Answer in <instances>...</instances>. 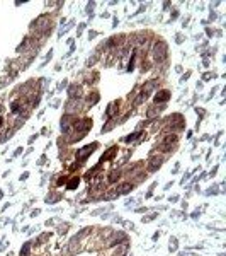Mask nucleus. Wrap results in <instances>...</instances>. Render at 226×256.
I'll return each mask as SVG.
<instances>
[{
    "label": "nucleus",
    "instance_id": "f257e3e1",
    "mask_svg": "<svg viewBox=\"0 0 226 256\" xmlns=\"http://www.w3.org/2000/svg\"><path fill=\"white\" fill-rule=\"evenodd\" d=\"M168 99H170V92L168 90H160L155 96V103H163V101H168Z\"/></svg>",
    "mask_w": 226,
    "mask_h": 256
},
{
    "label": "nucleus",
    "instance_id": "f03ea898",
    "mask_svg": "<svg viewBox=\"0 0 226 256\" xmlns=\"http://www.w3.org/2000/svg\"><path fill=\"white\" fill-rule=\"evenodd\" d=\"M158 46H160V50H158L157 46H155V58H157V60H163L165 55H167V53H165V50H167V48H165V44H163V43H160Z\"/></svg>",
    "mask_w": 226,
    "mask_h": 256
},
{
    "label": "nucleus",
    "instance_id": "7ed1b4c3",
    "mask_svg": "<svg viewBox=\"0 0 226 256\" xmlns=\"http://www.w3.org/2000/svg\"><path fill=\"white\" fill-rule=\"evenodd\" d=\"M95 147H97V144H92V145H87L85 149H82V150L78 152V155H80V157L83 159V157H87L89 154H92V152H94V150H95Z\"/></svg>",
    "mask_w": 226,
    "mask_h": 256
},
{
    "label": "nucleus",
    "instance_id": "20e7f679",
    "mask_svg": "<svg viewBox=\"0 0 226 256\" xmlns=\"http://www.w3.org/2000/svg\"><path fill=\"white\" fill-rule=\"evenodd\" d=\"M116 152H117V147H112L110 150H107V152L104 154V155H102V159H100V160H109V159H112Z\"/></svg>",
    "mask_w": 226,
    "mask_h": 256
},
{
    "label": "nucleus",
    "instance_id": "39448f33",
    "mask_svg": "<svg viewBox=\"0 0 226 256\" xmlns=\"http://www.w3.org/2000/svg\"><path fill=\"white\" fill-rule=\"evenodd\" d=\"M77 186H78V178H71V179L68 181V185H66L68 190H75Z\"/></svg>",
    "mask_w": 226,
    "mask_h": 256
},
{
    "label": "nucleus",
    "instance_id": "423d86ee",
    "mask_svg": "<svg viewBox=\"0 0 226 256\" xmlns=\"http://www.w3.org/2000/svg\"><path fill=\"white\" fill-rule=\"evenodd\" d=\"M136 137H139V132H138V133H133V135H129V137H126L124 140H126V142H131V140H134Z\"/></svg>",
    "mask_w": 226,
    "mask_h": 256
},
{
    "label": "nucleus",
    "instance_id": "0eeeda50",
    "mask_svg": "<svg viewBox=\"0 0 226 256\" xmlns=\"http://www.w3.org/2000/svg\"><path fill=\"white\" fill-rule=\"evenodd\" d=\"M119 176H121V174H119V173H112V176H110V178H109V181H110V183H114V181H116V179H119Z\"/></svg>",
    "mask_w": 226,
    "mask_h": 256
},
{
    "label": "nucleus",
    "instance_id": "6e6552de",
    "mask_svg": "<svg viewBox=\"0 0 226 256\" xmlns=\"http://www.w3.org/2000/svg\"><path fill=\"white\" fill-rule=\"evenodd\" d=\"M27 253H29V244H26V246H24V249H21V255L26 256Z\"/></svg>",
    "mask_w": 226,
    "mask_h": 256
},
{
    "label": "nucleus",
    "instance_id": "1a4fd4ad",
    "mask_svg": "<svg viewBox=\"0 0 226 256\" xmlns=\"http://www.w3.org/2000/svg\"><path fill=\"white\" fill-rule=\"evenodd\" d=\"M2 123H4V121H2V118H0V126H2Z\"/></svg>",
    "mask_w": 226,
    "mask_h": 256
}]
</instances>
